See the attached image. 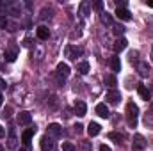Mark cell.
<instances>
[{
    "label": "cell",
    "instance_id": "1",
    "mask_svg": "<svg viewBox=\"0 0 153 151\" xmlns=\"http://www.w3.org/2000/svg\"><path fill=\"white\" fill-rule=\"evenodd\" d=\"M126 123H128V126L130 128H135L137 126V117H139V109H137V105L134 103V101H130V103H126Z\"/></svg>",
    "mask_w": 153,
    "mask_h": 151
},
{
    "label": "cell",
    "instance_id": "3",
    "mask_svg": "<svg viewBox=\"0 0 153 151\" xmlns=\"http://www.w3.org/2000/svg\"><path fill=\"white\" fill-rule=\"evenodd\" d=\"M137 93H139V96L144 100V101H148V100H152V91L146 87V85H143V84H139L137 85Z\"/></svg>",
    "mask_w": 153,
    "mask_h": 151
},
{
    "label": "cell",
    "instance_id": "18",
    "mask_svg": "<svg viewBox=\"0 0 153 151\" xmlns=\"http://www.w3.org/2000/svg\"><path fill=\"white\" fill-rule=\"evenodd\" d=\"M16 57H18L16 48H11V50H7V52H5V61H7V62H14V61H16Z\"/></svg>",
    "mask_w": 153,
    "mask_h": 151
},
{
    "label": "cell",
    "instance_id": "9",
    "mask_svg": "<svg viewBox=\"0 0 153 151\" xmlns=\"http://www.w3.org/2000/svg\"><path fill=\"white\" fill-rule=\"evenodd\" d=\"M48 133H50V135H53V137H59V135L62 133V128H61V124H57V123H52V124H48Z\"/></svg>",
    "mask_w": 153,
    "mask_h": 151
},
{
    "label": "cell",
    "instance_id": "15",
    "mask_svg": "<svg viewBox=\"0 0 153 151\" xmlns=\"http://www.w3.org/2000/svg\"><path fill=\"white\" fill-rule=\"evenodd\" d=\"M137 71H139L141 76H148V73H150V66H148L146 62H137Z\"/></svg>",
    "mask_w": 153,
    "mask_h": 151
},
{
    "label": "cell",
    "instance_id": "38",
    "mask_svg": "<svg viewBox=\"0 0 153 151\" xmlns=\"http://www.w3.org/2000/svg\"><path fill=\"white\" fill-rule=\"evenodd\" d=\"M0 105H2V94H0Z\"/></svg>",
    "mask_w": 153,
    "mask_h": 151
},
{
    "label": "cell",
    "instance_id": "22",
    "mask_svg": "<svg viewBox=\"0 0 153 151\" xmlns=\"http://www.w3.org/2000/svg\"><path fill=\"white\" fill-rule=\"evenodd\" d=\"M87 11H89V4L87 2H82L80 4V14L82 16H87Z\"/></svg>",
    "mask_w": 153,
    "mask_h": 151
},
{
    "label": "cell",
    "instance_id": "39",
    "mask_svg": "<svg viewBox=\"0 0 153 151\" xmlns=\"http://www.w3.org/2000/svg\"><path fill=\"white\" fill-rule=\"evenodd\" d=\"M20 151H27V150H20Z\"/></svg>",
    "mask_w": 153,
    "mask_h": 151
},
{
    "label": "cell",
    "instance_id": "26",
    "mask_svg": "<svg viewBox=\"0 0 153 151\" xmlns=\"http://www.w3.org/2000/svg\"><path fill=\"white\" fill-rule=\"evenodd\" d=\"M5 27H7V18L5 16H0V30L5 29Z\"/></svg>",
    "mask_w": 153,
    "mask_h": 151
},
{
    "label": "cell",
    "instance_id": "5",
    "mask_svg": "<svg viewBox=\"0 0 153 151\" xmlns=\"http://www.w3.org/2000/svg\"><path fill=\"white\" fill-rule=\"evenodd\" d=\"M126 46H128V41H126L125 38H117V39L114 41V52H116V53L123 52Z\"/></svg>",
    "mask_w": 153,
    "mask_h": 151
},
{
    "label": "cell",
    "instance_id": "37",
    "mask_svg": "<svg viewBox=\"0 0 153 151\" xmlns=\"http://www.w3.org/2000/svg\"><path fill=\"white\" fill-rule=\"evenodd\" d=\"M150 109H152V114H153V101H152V105H150Z\"/></svg>",
    "mask_w": 153,
    "mask_h": 151
},
{
    "label": "cell",
    "instance_id": "36",
    "mask_svg": "<svg viewBox=\"0 0 153 151\" xmlns=\"http://www.w3.org/2000/svg\"><path fill=\"white\" fill-rule=\"evenodd\" d=\"M4 135H5V132H4V128H2V126H0V139H2V137H4Z\"/></svg>",
    "mask_w": 153,
    "mask_h": 151
},
{
    "label": "cell",
    "instance_id": "33",
    "mask_svg": "<svg viewBox=\"0 0 153 151\" xmlns=\"http://www.w3.org/2000/svg\"><path fill=\"white\" fill-rule=\"evenodd\" d=\"M14 142H16V141H14V139H13V137H11V139H9V146H11V148H14V146H16V144H14Z\"/></svg>",
    "mask_w": 153,
    "mask_h": 151
},
{
    "label": "cell",
    "instance_id": "19",
    "mask_svg": "<svg viewBox=\"0 0 153 151\" xmlns=\"http://www.w3.org/2000/svg\"><path fill=\"white\" fill-rule=\"evenodd\" d=\"M111 68H112V71H119V70H121V61H119V57H112V59H111Z\"/></svg>",
    "mask_w": 153,
    "mask_h": 151
},
{
    "label": "cell",
    "instance_id": "23",
    "mask_svg": "<svg viewBox=\"0 0 153 151\" xmlns=\"http://www.w3.org/2000/svg\"><path fill=\"white\" fill-rule=\"evenodd\" d=\"M62 151H75V146L71 142H62Z\"/></svg>",
    "mask_w": 153,
    "mask_h": 151
},
{
    "label": "cell",
    "instance_id": "24",
    "mask_svg": "<svg viewBox=\"0 0 153 151\" xmlns=\"http://www.w3.org/2000/svg\"><path fill=\"white\" fill-rule=\"evenodd\" d=\"M109 139H114V141H117V144H119V141H123V135H119V133H109Z\"/></svg>",
    "mask_w": 153,
    "mask_h": 151
},
{
    "label": "cell",
    "instance_id": "12",
    "mask_svg": "<svg viewBox=\"0 0 153 151\" xmlns=\"http://www.w3.org/2000/svg\"><path fill=\"white\" fill-rule=\"evenodd\" d=\"M75 112H76L78 117H84L85 112H87V105H85L84 101H76V103H75Z\"/></svg>",
    "mask_w": 153,
    "mask_h": 151
},
{
    "label": "cell",
    "instance_id": "17",
    "mask_svg": "<svg viewBox=\"0 0 153 151\" xmlns=\"http://www.w3.org/2000/svg\"><path fill=\"white\" fill-rule=\"evenodd\" d=\"M38 38L39 39H48L50 38V30H48V27H45V25L38 27Z\"/></svg>",
    "mask_w": 153,
    "mask_h": 151
},
{
    "label": "cell",
    "instance_id": "14",
    "mask_svg": "<svg viewBox=\"0 0 153 151\" xmlns=\"http://www.w3.org/2000/svg\"><path fill=\"white\" fill-rule=\"evenodd\" d=\"M57 71H59V75H62V76H70V66L66 62H59L57 64Z\"/></svg>",
    "mask_w": 153,
    "mask_h": 151
},
{
    "label": "cell",
    "instance_id": "30",
    "mask_svg": "<svg viewBox=\"0 0 153 151\" xmlns=\"http://www.w3.org/2000/svg\"><path fill=\"white\" fill-rule=\"evenodd\" d=\"M102 7H103L102 2H94V9H96V11H102Z\"/></svg>",
    "mask_w": 153,
    "mask_h": 151
},
{
    "label": "cell",
    "instance_id": "28",
    "mask_svg": "<svg viewBox=\"0 0 153 151\" xmlns=\"http://www.w3.org/2000/svg\"><path fill=\"white\" fill-rule=\"evenodd\" d=\"M9 115H11V107H7V109H4V112H2V117H4V119H7Z\"/></svg>",
    "mask_w": 153,
    "mask_h": 151
},
{
    "label": "cell",
    "instance_id": "8",
    "mask_svg": "<svg viewBox=\"0 0 153 151\" xmlns=\"http://www.w3.org/2000/svg\"><path fill=\"white\" fill-rule=\"evenodd\" d=\"M96 114L100 115V117H103V119H107L111 114H109V107L105 105V103H98L96 105Z\"/></svg>",
    "mask_w": 153,
    "mask_h": 151
},
{
    "label": "cell",
    "instance_id": "2",
    "mask_svg": "<svg viewBox=\"0 0 153 151\" xmlns=\"http://www.w3.org/2000/svg\"><path fill=\"white\" fill-rule=\"evenodd\" d=\"M107 101L111 103V105H116V103H119V100H121V94H119V91H116V89H111L109 93H107Z\"/></svg>",
    "mask_w": 153,
    "mask_h": 151
},
{
    "label": "cell",
    "instance_id": "34",
    "mask_svg": "<svg viewBox=\"0 0 153 151\" xmlns=\"http://www.w3.org/2000/svg\"><path fill=\"white\" fill-rule=\"evenodd\" d=\"M146 5L148 7H153V0H146Z\"/></svg>",
    "mask_w": 153,
    "mask_h": 151
},
{
    "label": "cell",
    "instance_id": "7",
    "mask_svg": "<svg viewBox=\"0 0 153 151\" xmlns=\"http://www.w3.org/2000/svg\"><path fill=\"white\" fill-rule=\"evenodd\" d=\"M144 146H146V142H144V137L143 135H134V150H137V151H141V150H144Z\"/></svg>",
    "mask_w": 153,
    "mask_h": 151
},
{
    "label": "cell",
    "instance_id": "20",
    "mask_svg": "<svg viewBox=\"0 0 153 151\" xmlns=\"http://www.w3.org/2000/svg\"><path fill=\"white\" fill-rule=\"evenodd\" d=\"M78 71H80L82 75L89 73V62H85V61H84V62H80V64H78Z\"/></svg>",
    "mask_w": 153,
    "mask_h": 151
},
{
    "label": "cell",
    "instance_id": "31",
    "mask_svg": "<svg viewBox=\"0 0 153 151\" xmlns=\"http://www.w3.org/2000/svg\"><path fill=\"white\" fill-rule=\"evenodd\" d=\"M100 151H112V150H111L107 144H102V146H100Z\"/></svg>",
    "mask_w": 153,
    "mask_h": 151
},
{
    "label": "cell",
    "instance_id": "4",
    "mask_svg": "<svg viewBox=\"0 0 153 151\" xmlns=\"http://www.w3.org/2000/svg\"><path fill=\"white\" fill-rule=\"evenodd\" d=\"M34 133H36V128H29V130H25V132L22 133V142H23L25 146H29L30 141H32V137H34Z\"/></svg>",
    "mask_w": 153,
    "mask_h": 151
},
{
    "label": "cell",
    "instance_id": "13",
    "mask_svg": "<svg viewBox=\"0 0 153 151\" xmlns=\"http://www.w3.org/2000/svg\"><path fill=\"white\" fill-rule=\"evenodd\" d=\"M30 121H32L30 112H20L18 114V123L20 124H30Z\"/></svg>",
    "mask_w": 153,
    "mask_h": 151
},
{
    "label": "cell",
    "instance_id": "16",
    "mask_svg": "<svg viewBox=\"0 0 153 151\" xmlns=\"http://www.w3.org/2000/svg\"><path fill=\"white\" fill-rule=\"evenodd\" d=\"M53 148V144H52V139L48 137V135H45L43 139H41V150L46 151V150H52Z\"/></svg>",
    "mask_w": 153,
    "mask_h": 151
},
{
    "label": "cell",
    "instance_id": "21",
    "mask_svg": "<svg viewBox=\"0 0 153 151\" xmlns=\"http://www.w3.org/2000/svg\"><path fill=\"white\" fill-rule=\"evenodd\" d=\"M102 21H103L105 25H112V18H111V14H109V13H102Z\"/></svg>",
    "mask_w": 153,
    "mask_h": 151
},
{
    "label": "cell",
    "instance_id": "25",
    "mask_svg": "<svg viewBox=\"0 0 153 151\" xmlns=\"http://www.w3.org/2000/svg\"><path fill=\"white\" fill-rule=\"evenodd\" d=\"M105 82H107L111 87H114V85H116V78H114V76H105Z\"/></svg>",
    "mask_w": 153,
    "mask_h": 151
},
{
    "label": "cell",
    "instance_id": "6",
    "mask_svg": "<svg viewBox=\"0 0 153 151\" xmlns=\"http://www.w3.org/2000/svg\"><path fill=\"white\" fill-rule=\"evenodd\" d=\"M116 16L119 18V20H123V21H130L132 20V14L125 9V7H117V11H116Z\"/></svg>",
    "mask_w": 153,
    "mask_h": 151
},
{
    "label": "cell",
    "instance_id": "32",
    "mask_svg": "<svg viewBox=\"0 0 153 151\" xmlns=\"http://www.w3.org/2000/svg\"><path fill=\"white\" fill-rule=\"evenodd\" d=\"M82 128H84L82 124H75V130H76V133H80V132H82Z\"/></svg>",
    "mask_w": 153,
    "mask_h": 151
},
{
    "label": "cell",
    "instance_id": "10",
    "mask_svg": "<svg viewBox=\"0 0 153 151\" xmlns=\"http://www.w3.org/2000/svg\"><path fill=\"white\" fill-rule=\"evenodd\" d=\"M100 130H102V126H100L98 123H89V126H87V133H89V137H96V135L100 133Z\"/></svg>",
    "mask_w": 153,
    "mask_h": 151
},
{
    "label": "cell",
    "instance_id": "29",
    "mask_svg": "<svg viewBox=\"0 0 153 151\" xmlns=\"http://www.w3.org/2000/svg\"><path fill=\"white\" fill-rule=\"evenodd\" d=\"M137 55H139L137 52H132L130 53V62H137Z\"/></svg>",
    "mask_w": 153,
    "mask_h": 151
},
{
    "label": "cell",
    "instance_id": "11",
    "mask_svg": "<svg viewBox=\"0 0 153 151\" xmlns=\"http://www.w3.org/2000/svg\"><path fill=\"white\" fill-rule=\"evenodd\" d=\"M82 53V48H75V46H66V57L70 59H76Z\"/></svg>",
    "mask_w": 153,
    "mask_h": 151
},
{
    "label": "cell",
    "instance_id": "35",
    "mask_svg": "<svg viewBox=\"0 0 153 151\" xmlns=\"http://www.w3.org/2000/svg\"><path fill=\"white\" fill-rule=\"evenodd\" d=\"M4 87H5V82H4V80L0 78V89H4Z\"/></svg>",
    "mask_w": 153,
    "mask_h": 151
},
{
    "label": "cell",
    "instance_id": "27",
    "mask_svg": "<svg viewBox=\"0 0 153 151\" xmlns=\"http://www.w3.org/2000/svg\"><path fill=\"white\" fill-rule=\"evenodd\" d=\"M123 32H125V29H123L121 25H116L114 27V34L116 36H119V34H123Z\"/></svg>",
    "mask_w": 153,
    "mask_h": 151
}]
</instances>
